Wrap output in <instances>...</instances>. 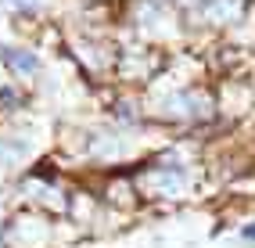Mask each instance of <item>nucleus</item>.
Segmentation results:
<instances>
[{"instance_id": "nucleus-1", "label": "nucleus", "mask_w": 255, "mask_h": 248, "mask_svg": "<svg viewBox=\"0 0 255 248\" xmlns=\"http://www.w3.org/2000/svg\"><path fill=\"white\" fill-rule=\"evenodd\" d=\"M241 11V0H201V14L212 22H230Z\"/></svg>"}, {"instance_id": "nucleus-2", "label": "nucleus", "mask_w": 255, "mask_h": 248, "mask_svg": "<svg viewBox=\"0 0 255 248\" xmlns=\"http://www.w3.org/2000/svg\"><path fill=\"white\" fill-rule=\"evenodd\" d=\"M4 61L11 65L14 72H22V76H29V72H36L40 69V61H36V54H29V51H18V47H4Z\"/></svg>"}, {"instance_id": "nucleus-4", "label": "nucleus", "mask_w": 255, "mask_h": 248, "mask_svg": "<svg viewBox=\"0 0 255 248\" xmlns=\"http://www.w3.org/2000/svg\"><path fill=\"white\" fill-rule=\"evenodd\" d=\"M25 151H29L25 140H18V144H14V140H0V158H18V155H25Z\"/></svg>"}, {"instance_id": "nucleus-3", "label": "nucleus", "mask_w": 255, "mask_h": 248, "mask_svg": "<svg viewBox=\"0 0 255 248\" xmlns=\"http://www.w3.org/2000/svg\"><path fill=\"white\" fill-rule=\"evenodd\" d=\"M187 184V173L183 169H158V173H151V187H158L162 194H173Z\"/></svg>"}, {"instance_id": "nucleus-5", "label": "nucleus", "mask_w": 255, "mask_h": 248, "mask_svg": "<svg viewBox=\"0 0 255 248\" xmlns=\"http://www.w3.org/2000/svg\"><path fill=\"white\" fill-rule=\"evenodd\" d=\"M245 238H255V227H245Z\"/></svg>"}]
</instances>
